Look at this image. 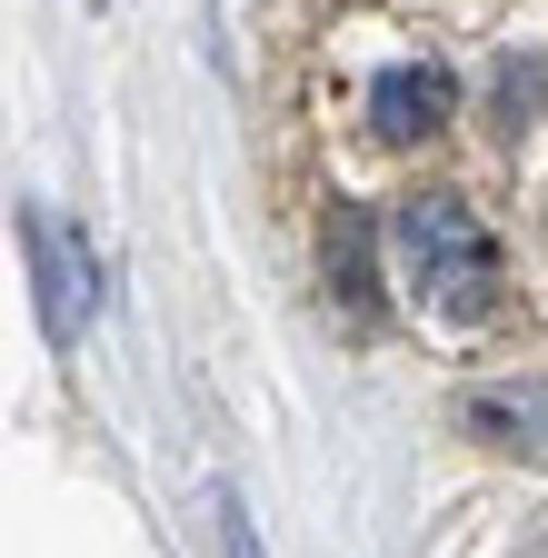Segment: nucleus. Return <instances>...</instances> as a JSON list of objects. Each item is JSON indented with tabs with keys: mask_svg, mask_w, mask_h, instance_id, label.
I'll list each match as a JSON object with an SVG mask.
<instances>
[{
	"mask_svg": "<svg viewBox=\"0 0 548 558\" xmlns=\"http://www.w3.org/2000/svg\"><path fill=\"white\" fill-rule=\"evenodd\" d=\"M389 259H399V290L419 300V319L439 329H478L499 310V240L459 190H409L389 209Z\"/></svg>",
	"mask_w": 548,
	"mask_h": 558,
	"instance_id": "f257e3e1",
	"label": "nucleus"
},
{
	"mask_svg": "<svg viewBox=\"0 0 548 558\" xmlns=\"http://www.w3.org/2000/svg\"><path fill=\"white\" fill-rule=\"evenodd\" d=\"M21 240H31V279H40V329L71 349L81 339V310H90V259L81 240L50 220V209H21Z\"/></svg>",
	"mask_w": 548,
	"mask_h": 558,
	"instance_id": "f03ea898",
	"label": "nucleus"
},
{
	"mask_svg": "<svg viewBox=\"0 0 548 558\" xmlns=\"http://www.w3.org/2000/svg\"><path fill=\"white\" fill-rule=\"evenodd\" d=\"M449 110H459L449 60H389L369 81V130L379 140H429V130H449Z\"/></svg>",
	"mask_w": 548,
	"mask_h": 558,
	"instance_id": "7ed1b4c3",
	"label": "nucleus"
},
{
	"mask_svg": "<svg viewBox=\"0 0 548 558\" xmlns=\"http://www.w3.org/2000/svg\"><path fill=\"white\" fill-rule=\"evenodd\" d=\"M459 429H468V439H489V449H519V459H548V379L468 389V399H459Z\"/></svg>",
	"mask_w": 548,
	"mask_h": 558,
	"instance_id": "20e7f679",
	"label": "nucleus"
},
{
	"mask_svg": "<svg viewBox=\"0 0 548 558\" xmlns=\"http://www.w3.org/2000/svg\"><path fill=\"white\" fill-rule=\"evenodd\" d=\"M360 240H369L360 220H329V300L369 329V269H360Z\"/></svg>",
	"mask_w": 548,
	"mask_h": 558,
	"instance_id": "39448f33",
	"label": "nucleus"
},
{
	"mask_svg": "<svg viewBox=\"0 0 548 558\" xmlns=\"http://www.w3.org/2000/svg\"><path fill=\"white\" fill-rule=\"evenodd\" d=\"M210 529H220V558H259V548H249V509H240V488H210Z\"/></svg>",
	"mask_w": 548,
	"mask_h": 558,
	"instance_id": "423d86ee",
	"label": "nucleus"
}]
</instances>
